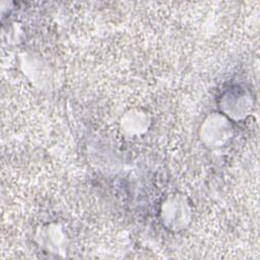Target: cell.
<instances>
[{
  "label": "cell",
  "mask_w": 260,
  "mask_h": 260,
  "mask_svg": "<svg viewBox=\"0 0 260 260\" xmlns=\"http://www.w3.org/2000/svg\"><path fill=\"white\" fill-rule=\"evenodd\" d=\"M148 124L147 115L141 111H129L122 119V126L128 134H140L147 129Z\"/></svg>",
  "instance_id": "obj_3"
},
{
  "label": "cell",
  "mask_w": 260,
  "mask_h": 260,
  "mask_svg": "<svg viewBox=\"0 0 260 260\" xmlns=\"http://www.w3.org/2000/svg\"><path fill=\"white\" fill-rule=\"evenodd\" d=\"M162 218L170 228L181 229L187 224L190 209L185 198L175 195L170 197L161 208Z\"/></svg>",
  "instance_id": "obj_2"
},
{
  "label": "cell",
  "mask_w": 260,
  "mask_h": 260,
  "mask_svg": "<svg viewBox=\"0 0 260 260\" xmlns=\"http://www.w3.org/2000/svg\"><path fill=\"white\" fill-rule=\"evenodd\" d=\"M202 139L212 146H220L226 142L232 134V127L228 119L221 115H212L206 119L201 129Z\"/></svg>",
  "instance_id": "obj_1"
}]
</instances>
